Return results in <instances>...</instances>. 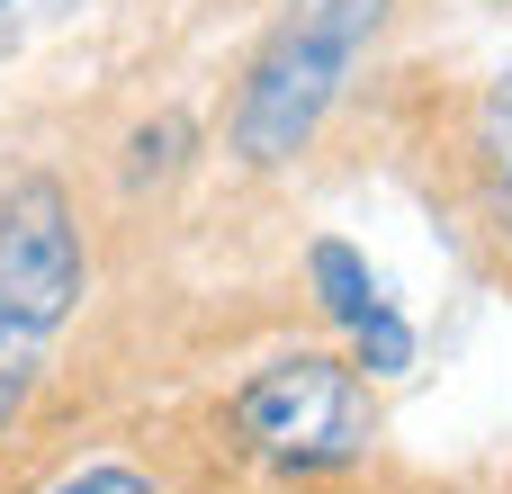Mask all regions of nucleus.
I'll return each mask as SVG.
<instances>
[{"label": "nucleus", "mask_w": 512, "mask_h": 494, "mask_svg": "<svg viewBox=\"0 0 512 494\" xmlns=\"http://www.w3.org/2000/svg\"><path fill=\"white\" fill-rule=\"evenodd\" d=\"M387 27H396V0H288L234 72L225 153L243 171H297L324 144V126L342 117V99H351L360 63L387 45Z\"/></svg>", "instance_id": "1"}, {"label": "nucleus", "mask_w": 512, "mask_h": 494, "mask_svg": "<svg viewBox=\"0 0 512 494\" xmlns=\"http://www.w3.org/2000/svg\"><path fill=\"white\" fill-rule=\"evenodd\" d=\"M225 441L279 477H342L378 441L369 378L333 351H279L225 396Z\"/></svg>", "instance_id": "2"}, {"label": "nucleus", "mask_w": 512, "mask_h": 494, "mask_svg": "<svg viewBox=\"0 0 512 494\" xmlns=\"http://www.w3.org/2000/svg\"><path fill=\"white\" fill-rule=\"evenodd\" d=\"M90 297V234L54 171H18L0 189V342L45 351Z\"/></svg>", "instance_id": "3"}, {"label": "nucleus", "mask_w": 512, "mask_h": 494, "mask_svg": "<svg viewBox=\"0 0 512 494\" xmlns=\"http://www.w3.org/2000/svg\"><path fill=\"white\" fill-rule=\"evenodd\" d=\"M306 288H315V306H324L333 333H351V324H369V306H387L369 252L342 243V234H315V243H306Z\"/></svg>", "instance_id": "4"}, {"label": "nucleus", "mask_w": 512, "mask_h": 494, "mask_svg": "<svg viewBox=\"0 0 512 494\" xmlns=\"http://www.w3.org/2000/svg\"><path fill=\"white\" fill-rule=\"evenodd\" d=\"M468 171H477V207H486V225L512 243V72L477 99V126H468Z\"/></svg>", "instance_id": "5"}, {"label": "nucleus", "mask_w": 512, "mask_h": 494, "mask_svg": "<svg viewBox=\"0 0 512 494\" xmlns=\"http://www.w3.org/2000/svg\"><path fill=\"white\" fill-rule=\"evenodd\" d=\"M189 153H198V126H189L180 108H162V117H144V126L126 135V162H117V171H126V189L144 198V189H171V180L189 171Z\"/></svg>", "instance_id": "6"}, {"label": "nucleus", "mask_w": 512, "mask_h": 494, "mask_svg": "<svg viewBox=\"0 0 512 494\" xmlns=\"http://www.w3.org/2000/svg\"><path fill=\"white\" fill-rule=\"evenodd\" d=\"M351 369L360 378H405L414 369V324L396 306H369V324H351Z\"/></svg>", "instance_id": "7"}, {"label": "nucleus", "mask_w": 512, "mask_h": 494, "mask_svg": "<svg viewBox=\"0 0 512 494\" xmlns=\"http://www.w3.org/2000/svg\"><path fill=\"white\" fill-rule=\"evenodd\" d=\"M90 0H0V63H18V54H36L54 27H72Z\"/></svg>", "instance_id": "8"}, {"label": "nucleus", "mask_w": 512, "mask_h": 494, "mask_svg": "<svg viewBox=\"0 0 512 494\" xmlns=\"http://www.w3.org/2000/svg\"><path fill=\"white\" fill-rule=\"evenodd\" d=\"M45 494H162V477L135 468V459H81V468H63Z\"/></svg>", "instance_id": "9"}, {"label": "nucleus", "mask_w": 512, "mask_h": 494, "mask_svg": "<svg viewBox=\"0 0 512 494\" xmlns=\"http://www.w3.org/2000/svg\"><path fill=\"white\" fill-rule=\"evenodd\" d=\"M36 387H45V351H18V342H0V441L27 423Z\"/></svg>", "instance_id": "10"}]
</instances>
